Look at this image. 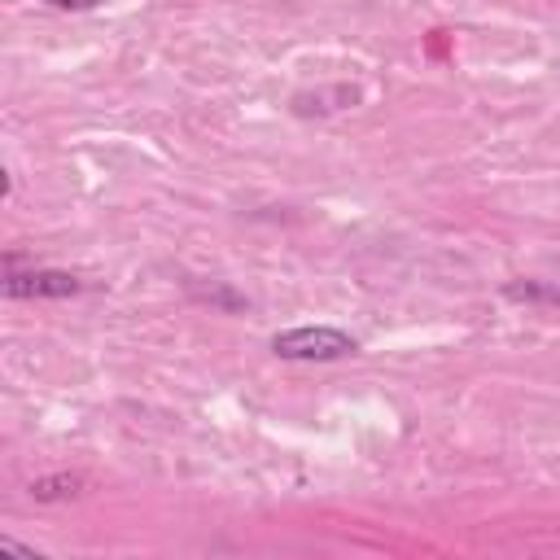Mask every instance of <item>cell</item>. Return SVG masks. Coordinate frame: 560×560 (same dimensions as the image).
<instances>
[{"label": "cell", "instance_id": "cell-1", "mask_svg": "<svg viewBox=\"0 0 560 560\" xmlns=\"http://www.w3.org/2000/svg\"><path fill=\"white\" fill-rule=\"evenodd\" d=\"M354 350H359V341L332 324H302V328H284L271 337V354L293 359V363H332Z\"/></svg>", "mask_w": 560, "mask_h": 560}, {"label": "cell", "instance_id": "cell-2", "mask_svg": "<svg viewBox=\"0 0 560 560\" xmlns=\"http://www.w3.org/2000/svg\"><path fill=\"white\" fill-rule=\"evenodd\" d=\"M83 289L79 276L70 271H52V267H4V298H74Z\"/></svg>", "mask_w": 560, "mask_h": 560}, {"label": "cell", "instance_id": "cell-3", "mask_svg": "<svg viewBox=\"0 0 560 560\" xmlns=\"http://www.w3.org/2000/svg\"><path fill=\"white\" fill-rule=\"evenodd\" d=\"M359 101V88L350 83H337V88H319V92H298L293 96V114H332V109H346Z\"/></svg>", "mask_w": 560, "mask_h": 560}, {"label": "cell", "instance_id": "cell-4", "mask_svg": "<svg viewBox=\"0 0 560 560\" xmlns=\"http://www.w3.org/2000/svg\"><path fill=\"white\" fill-rule=\"evenodd\" d=\"M79 490H83V477H74V472H48V477H35V481H31V499H35V503L74 499Z\"/></svg>", "mask_w": 560, "mask_h": 560}, {"label": "cell", "instance_id": "cell-5", "mask_svg": "<svg viewBox=\"0 0 560 560\" xmlns=\"http://www.w3.org/2000/svg\"><path fill=\"white\" fill-rule=\"evenodd\" d=\"M508 298H516V302H560V289H551V284H538V280H512L508 289H503Z\"/></svg>", "mask_w": 560, "mask_h": 560}, {"label": "cell", "instance_id": "cell-6", "mask_svg": "<svg viewBox=\"0 0 560 560\" xmlns=\"http://www.w3.org/2000/svg\"><path fill=\"white\" fill-rule=\"evenodd\" d=\"M0 551H4V556H22V560H39L31 547H22V542H13V538H0Z\"/></svg>", "mask_w": 560, "mask_h": 560}, {"label": "cell", "instance_id": "cell-7", "mask_svg": "<svg viewBox=\"0 0 560 560\" xmlns=\"http://www.w3.org/2000/svg\"><path fill=\"white\" fill-rule=\"evenodd\" d=\"M44 4H52V9H70V13H79V9H96V4H105V0H44Z\"/></svg>", "mask_w": 560, "mask_h": 560}]
</instances>
